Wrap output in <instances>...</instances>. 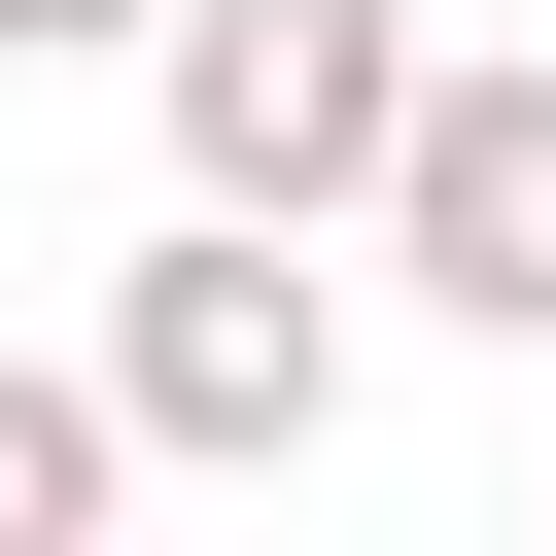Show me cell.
<instances>
[{"label": "cell", "mask_w": 556, "mask_h": 556, "mask_svg": "<svg viewBox=\"0 0 556 556\" xmlns=\"http://www.w3.org/2000/svg\"><path fill=\"white\" fill-rule=\"evenodd\" d=\"M104 382H139L174 486H313V452H348V278H313V208H208V174H174V243L104 278Z\"/></svg>", "instance_id": "1"}, {"label": "cell", "mask_w": 556, "mask_h": 556, "mask_svg": "<svg viewBox=\"0 0 556 556\" xmlns=\"http://www.w3.org/2000/svg\"><path fill=\"white\" fill-rule=\"evenodd\" d=\"M417 0H174L139 35V104H174V174L208 208H313V243H382V139H417Z\"/></svg>", "instance_id": "2"}, {"label": "cell", "mask_w": 556, "mask_h": 556, "mask_svg": "<svg viewBox=\"0 0 556 556\" xmlns=\"http://www.w3.org/2000/svg\"><path fill=\"white\" fill-rule=\"evenodd\" d=\"M382 278H417L452 348H556V35L417 70V139H382Z\"/></svg>", "instance_id": "3"}, {"label": "cell", "mask_w": 556, "mask_h": 556, "mask_svg": "<svg viewBox=\"0 0 556 556\" xmlns=\"http://www.w3.org/2000/svg\"><path fill=\"white\" fill-rule=\"evenodd\" d=\"M139 486H174V452H139V382H104V348H0V556H104Z\"/></svg>", "instance_id": "4"}, {"label": "cell", "mask_w": 556, "mask_h": 556, "mask_svg": "<svg viewBox=\"0 0 556 556\" xmlns=\"http://www.w3.org/2000/svg\"><path fill=\"white\" fill-rule=\"evenodd\" d=\"M139 35H174V0H0V70H139Z\"/></svg>", "instance_id": "5"}]
</instances>
